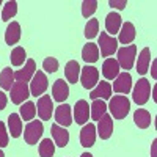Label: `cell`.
I'll list each match as a JSON object with an SVG mask.
<instances>
[{"label":"cell","instance_id":"obj_20","mask_svg":"<svg viewBox=\"0 0 157 157\" xmlns=\"http://www.w3.org/2000/svg\"><path fill=\"white\" fill-rule=\"evenodd\" d=\"M120 64H118V61L115 58H107L105 61L102 63V74L105 78H109V80H113V78L118 77V74H120Z\"/></svg>","mask_w":157,"mask_h":157},{"label":"cell","instance_id":"obj_4","mask_svg":"<svg viewBox=\"0 0 157 157\" xmlns=\"http://www.w3.org/2000/svg\"><path fill=\"white\" fill-rule=\"evenodd\" d=\"M149 94H151V85H149V80L148 78H140V80L135 83V88H134V102L138 104V105H145L149 99Z\"/></svg>","mask_w":157,"mask_h":157},{"label":"cell","instance_id":"obj_35","mask_svg":"<svg viewBox=\"0 0 157 157\" xmlns=\"http://www.w3.org/2000/svg\"><path fill=\"white\" fill-rule=\"evenodd\" d=\"M96 10H98L96 0H85V2H82V14H83V17L93 16Z\"/></svg>","mask_w":157,"mask_h":157},{"label":"cell","instance_id":"obj_17","mask_svg":"<svg viewBox=\"0 0 157 157\" xmlns=\"http://www.w3.org/2000/svg\"><path fill=\"white\" fill-rule=\"evenodd\" d=\"M112 96V85L109 82H99L93 90H91V94L90 98L91 99H102V101H105V99H110Z\"/></svg>","mask_w":157,"mask_h":157},{"label":"cell","instance_id":"obj_26","mask_svg":"<svg viewBox=\"0 0 157 157\" xmlns=\"http://www.w3.org/2000/svg\"><path fill=\"white\" fill-rule=\"evenodd\" d=\"M8 129L13 138H17L22 134V118L17 113H11L8 116Z\"/></svg>","mask_w":157,"mask_h":157},{"label":"cell","instance_id":"obj_25","mask_svg":"<svg viewBox=\"0 0 157 157\" xmlns=\"http://www.w3.org/2000/svg\"><path fill=\"white\" fill-rule=\"evenodd\" d=\"M82 58L86 63H96L99 60V47H98V44H93V43L85 44L83 49H82Z\"/></svg>","mask_w":157,"mask_h":157},{"label":"cell","instance_id":"obj_42","mask_svg":"<svg viewBox=\"0 0 157 157\" xmlns=\"http://www.w3.org/2000/svg\"><path fill=\"white\" fill-rule=\"evenodd\" d=\"M80 157H93V155H91V154H90V152H83V154H82V155H80Z\"/></svg>","mask_w":157,"mask_h":157},{"label":"cell","instance_id":"obj_38","mask_svg":"<svg viewBox=\"0 0 157 157\" xmlns=\"http://www.w3.org/2000/svg\"><path fill=\"white\" fill-rule=\"evenodd\" d=\"M109 5L113 6V8H116V10H124L126 5H127V0H110Z\"/></svg>","mask_w":157,"mask_h":157},{"label":"cell","instance_id":"obj_28","mask_svg":"<svg viewBox=\"0 0 157 157\" xmlns=\"http://www.w3.org/2000/svg\"><path fill=\"white\" fill-rule=\"evenodd\" d=\"M134 123L140 127V129H146L151 126V113L145 109H138L134 113Z\"/></svg>","mask_w":157,"mask_h":157},{"label":"cell","instance_id":"obj_36","mask_svg":"<svg viewBox=\"0 0 157 157\" xmlns=\"http://www.w3.org/2000/svg\"><path fill=\"white\" fill-rule=\"evenodd\" d=\"M58 66H60V63H58V60L54 58V57H47V58H44V61H43V69H44L46 72H49V74L57 72V71H58Z\"/></svg>","mask_w":157,"mask_h":157},{"label":"cell","instance_id":"obj_32","mask_svg":"<svg viewBox=\"0 0 157 157\" xmlns=\"http://www.w3.org/2000/svg\"><path fill=\"white\" fill-rule=\"evenodd\" d=\"M39 155L41 157H52L55 152V143L50 138H44L41 143H39Z\"/></svg>","mask_w":157,"mask_h":157},{"label":"cell","instance_id":"obj_31","mask_svg":"<svg viewBox=\"0 0 157 157\" xmlns=\"http://www.w3.org/2000/svg\"><path fill=\"white\" fill-rule=\"evenodd\" d=\"M13 80H14V72L11 68H3V71L0 72V86L3 90H11Z\"/></svg>","mask_w":157,"mask_h":157},{"label":"cell","instance_id":"obj_3","mask_svg":"<svg viewBox=\"0 0 157 157\" xmlns=\"http://www.w3.org/2000/svg\"><path fill=\"white\" fill-rule=\"evenodd\" d=\"M44 127L43 123L39 120H32L27 126H25V132H24V138L27 145H36L38 140L43 137Z\"/></svg>","mask_w":157,"mask_h":157},{"label":"cell","instance_id":"obj_19","mask_svg":"<svg viewBox=\"0 0 157 157\" xmlns=\"http://www.w3.org/2000/svg\"><path fill=\"white\" fill-rule=\"evenodd\" d=\"M19 39H21V25H19V22L13 21V22L8 24V27H6L5 43L10 44V46H13V44L19 43Z\"/></svg>","mask_w":157,"mask_h":157},{"label":"cell","instance_id":"obj_16","mask_svg":"<svg viewBox=\"0 0 157 157\" xmlns=\"http://www.w3.org/2000/svg\"><path fill=\"white\" fill-rule=\"evenodd\" d=\"M52 94H54V99L60 104H63L64 101L68 99L69 96V86L68 83L63 80V78H58V80L54 82V85H52Z\"/></svg>","mask_w":157,"mask_h":157},{"label":"cell","instance_id":"obj_6","mask_svg":"<svg viewBox=\"0 0 157 157\" xmlns=\"http://www.w3.org/2000/svg\"><path fill=\"white\" fill-rule=\"evenodd\" d=\"M98 44H99L98 47L101 49V55L102 57H110V55H113L115 52L118 50V41L113 36L107 35L105 32H101Z\"/></svg>","mask_w":157,"mask_h":157},{"label":"cell","instance_id":"obj_30","mask_svg":"<svg viewBox=\"0 0 157 157\" xmlns=\"http://www.w3.org/2000/svg\"><path fill=\"white\" fill-rule=\"evenodd\" d=\"M25 58H27V54H25V49L24 47L17 46V47L13 49L11 57H10L13 66H22V64L25 63Z\"/></svg>","mask_w":157,"mask_h":157},{"label":"cell","instance_id":"obj_29","mask_svg":"<svg viewBox=\"0 0 157 157\" xmlns=\"http://www.w3.org/2000/svg\"><path fill=\"white\" fill-rule=\"evenodd\" d=\"M35 115H36V105L33 102H30V101H27V102H24L22 105H21V118L22 120H25V121H32L33 118H35Z\"/></svg>","mask_w":157,"mask_h":157},{"label":"cell","instance_id":"obj_10","mask_svg":"<svg viewBox=\"0 0 157 157\" xmlns=\"http://www.w3.org/2000/svg\"><path fill=\"white\" fill-rule=\"evenodd\" d=\"M130 88H132V75H130L129 72H121L118 74V77L115 78L113 82V91H116V93H124L127 94Z\"/></svg>","mask_w":157,"mask_h":157},{"label":"cell","instance_id":"obj_18","mask_svg":"<svg viewBox=\"0 0 157 157\" xmlns=\"http://www.w3.org/2000/svg\"><path fill=\"white\" fill-rule=\"evenodd\" d=\"M52 137H54L55 145L60 148H64L69 141V132L58 124H52Z\"/></svg>","mask_w":157,"mask_h":157},{"label":"cell","instance_id":"obj_22","mask_svg":"<svg viewBox=\"0 0 157 157\" xmlns=\"http://www.w3.org/2000/svg\"><path fill=\"white\" fill-rule=\"evenodd\" d=\"M120 36H118V41L121 44H129L135 39V27L132 22H124L121 25V30L118 32Z\"/></svg>","mask_w":157,"mask_h":157},{"label":"cell","instance_id":"obj_24","mask_svg":"<svg viewBox=\"0 0 157 157\" xmlns=\"http://www.w3.org/2000/svg\"><path fill=\"white\" fill-rule=\"evenodd\" d=\"M80 64H78L75 60H71L66 63V66H64V75H66V80L69 83H75L78 80V77H80Z\"/></svg>","mask_w":157,"mask_h":157},{"label":"cell","instance_id":"obj_43","mask_svg":"<svg viewBox=\"0 0 157 157\" xmlns=\"http://www.w3.org/2000/svg\"><path fill=\"white\" fill-rule=\"evenodd\" d=\"M0 157H5V154H3V151L0 149Z\"/></svg>","mask_w":157,"mask_h":157},{"label":"cell","instance_id":"obj_11","mask_svg":"<svg viewBox=\"0 0 157 157\" xmlns=\"http://www.w3.org/2000/svg\"><path fill=\"white\" fill-rule=\"evenodd\" d=\"M35 72H36V64H35V61L32 58H29L27 61H25V66L14 72V78L17 82H25L27 83V82H30L33 78Z\"/></svg>","mask_w":157,"mask_h":157},{"label":"cell","instance_id":"obj_12","mask_svg":"<svg viewBox=\"0 0 157 157\" xmlns=\"http://www.w3.org/2000/svg\"><path fill=\"white\" fill-rule=\"evenodd\" d=\"M55 121L61 127H68L72 124V118H71V105L68 104H60L55 110Z\"/></svg>","mask_w":157,"mask_h":157},{"label":"cell","instance_id":"obj_41","mask_svg":"<svg viewBox=\"0 0 157 157\" xmlns=\"http://www.w3.org/2000/svg\"><path fill=\"white\" fill-rule=\"evenodd\" d=\"M155 145H157V140L152 141V149H151V157H157L155 155Z\"/></svg>","mask_w":157,"mask_h":157},{"label":"cell","instance_id":"obj_39","mask_svg":"<svg viewBox=\"0 0 157 157\" xmlns=\"http://www.w3.org/2000/svg\"><path fill=\"white\" fill-rule=\"evenodd\" d=\"M6 102H8V98L3 91H0V110H3L6 107Z\"/></svg>","mask_w":157,"mask_h":157},{"label":"cell","instance_id":"obj_13","mask_svg":"<svg viewBox=\"0 0 157 157\" xmlns=\"http://www.w3.org/2000/svg\"><path fill=\"white\" fill-rule=\"evenodd\" d=\"M96 140V126L93 123H88L80 130V145L83 148H91Z\"/></svg>","mask_w":157,"mask_h":157},{"label":"cell","instance_id":"obj_9","mask_svg":"<svg viewBox=\"0 0 157 157\" xmlns=\"http://www.w3.org/2000/svg\"><path fill=\"white\" fill-rule=\"evenodd\" d=\"M38 116L44 121H49L52 113H54V104H52V99L50 96L47 94H43L41 98L38 99Z\"/></svg>","mask_w":157,"mask_h":157},{"label":"cell","instance_id":"obj_34","mask_svg":"<svg viewBox=\"0 0 157 157\" xmlns=\"http://www.w3.org/2000/svg\"><path fill=\"white\" fill-rule=\"evenodd\" d=\"M98 32H99V21L98 19H90L85 25V38L93 39L94 36H98Z\"/></svg>","mask_w":157,"mask_h":157},{"label":"cell","instance_id":"obj_5","mask_svg":"<svg viewBox=\"0 0 157 157\" xmlns=\"http://www.w3.org/2000/svg\"><path fill=\"white\" fill-rule=\"evenodd\" d=\"M80 82H82V86L86 88V90H93L98 83H99V71L98 68L94 66H86L80 69Z\"/></svg>","mask_w":157,"mask_h":157},{"label":"cell","instance_id":"obj_1","mask_svg":"<svg viewBox=\"0 0 157 157\" xmlns=\"http://www.w3.org/2000/svg\"><path fill=\"white\" fill-rule=\"evenodd\" d=\"M109 109H110V113L115 120H124L129 113V110H130V102L126 96L118 94V96H113L110 99Z\"/></svg>","mask_w":157,"mask_h":157},{"label":"cell","instance_id":"obj_8","mask_svg":"<svg viewBox=\"0 0 157 157\" xmlns=\"http://www.w3.org/2000/svg\"><path fill=\"white\" fill-rule=\"evenodd\" d=\"M11 93H10V98H11V101H13V104H22V102H25V99H27L29 96H32L30 94V88H29V85L25 83V82H16V83H13V86H11Z\"/></svg>","mask_w":157,"mask_h":157},{"label":"cell","instance_id":"obj_7","mask_svg":"<svg viewBox=\"0 0 157 157\" xmlns=\"http://www.w3.org/2000/svg\"><path fill=\"white\" fill-rule=\"evenodd\" d=\"M47 86H49V80H47L46 74L43 71H36L32 82H30V94L35 98L43 96V93L47 90Z\"/></svg>","mask_w":157,"mask_h":157},{"label":"cell","instance_id":"obj_21","mask_svg":"<svg viewBox=\"0 0 157 157\" xmlns=\"http://www.w3.org/2000/svg\"><path fill=\"white\" fill-rule=\"evenodd\" d=\"M123 21H121V16L118 14V13H109L107 14V17H105V33L107 35H115V33H118L120 32V29H121V24Z\"/></svg>","mask_w":157,"mask_h":157},{"label":"cell","instance_id":"obj_2","mask_svg":"<svg viewBox=\"0 0 157 157\" xmlns=\"http://www.w3.org/2000/svg\"><path fill=\"white\" fill-rule=\"evenodd\" d=\"M135 57H137V46L130 44V46H126V47H121L118 49V64H120L121 69H132L134 63H135Z\"/></svg>","mask_w":157,"mask_h":157},{"label":"cell","instance_id":"obj_14","mask_svg":"<svg viewBox=\"0 0 157 157\" xmlns=\"http://www.w3.org/2000/svg\"><path fill=\"white\" fill-rule=\"evenodd\" d=\"M90 118V105L85 99H80L75 102V107H74V120L77 124H86Z\"/></svg>","mask_w":157,"mask_h":157},{"label":"cell","instance_id":"obj_37","mask_svg":"<svg viewBox=\"0 0 157 157\" xmlns=\"http://www.w3.org/2000/svg\"><path fill=\"white\" fill-rule=\"evenodd\" d=\"M8 146V134H6V126L3 121H0V148Z\"/></svg>","mask_w":157,"mask_h":157},{"label":"cell","instance_id":"obj_44","mask_svg":"<svg viewBox=\"0 0 157 157\" xmlns=\"http://www.w3.org/2000/svg\"><path fill=\"white\" fill-rule=\"evenodd\" d=\"M0 5H2V2H0Z\"/></svg>","mask_w":157,"mask_h":157},{"label":"cell","instance_id":"obj_27","mask_svg":"<svg viewBox=\"0 0 157 157\" xmlns=\"http://www.w3.org/2000/svg\"><path fill=\"white\" fill-rule=\"evenodd\" d=\"M105 112H107V104L102 99H94L93 104L90 105V116L93 118L94 121H99L101 118L105 115Z\"/></svg>","mask_w":157,"mask_h":157},{"label":"cell","instance_id":"obj_40","mask_svg":"<svg viewBox=\"0 0 157 157\" xmlns=\"http://www.w3.org/2000/svg\"><path fill=\"white\" fill-rule=\"evenodd\" d=\"M155 69H157V61L154 60V61H152V66H151V75H152L154 78H157V71H155Z\"/></svg>","mask_w":157,"mask_h":157},{"label":"cell","instance_id":"obj_23","mask_svg":"<svg viewBox=\"0 0 157 157\" xmlns=\"http://www.w3.org/2000/svg\"><path fill=\"white\" fill-rule=\"evenodd\" d=\"M149 63H151V50H149V47H145L140 52L138 60H137V72L145 75L149 69Z\"/></svg>","mask_w":157,"mask_h":157},{"label":"cell","instance_id":"obj_15","mask_svg":"<svg viewBox=\"0 0 157 157\" xmlns=\"http://www.w3.org/2000/svg\"><path fill=\"white\" fill-rule=\"evenodd\" d=\"M98 130V134L102 140H109L113 134V120H112V116L110 115H104L101 120H99V124L96 127Z\"/></svg>","mask_w":157,"mask_h":157},{"label":"cell","instance_id":"obj_33","mask_svg":"<svg viewBox=\"0 0 157 157\" xmlns=\"http://www.w3.org/2000/svg\"><path fill=\"white\" fill-rule=\"evenodd\" d=\"M17 13V2H14V0H10V2L5 3L3 6V11H2V21H10L16 16Z\"/></svg>","mask_w":157,"mask_h":157}]
</instances>
